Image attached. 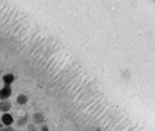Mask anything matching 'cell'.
<instances>
[{
	"mask_svg": "<svg viewBox=\"0 0 155 131\" xmlns=\"http://www.w3.org/2000/svg\"><path fill=\"white\" fill-rule=\"evenodd\" d=\"M9 109H11V102L8 101V100L0 101V111H3V113H8Z\"/></svg>",
	"mask_w": 155,
	"mask_h": 131,
	"instance_id": "obj_4",
	"label": "cell"
},
{
	"mask_svg": "<svg viewBox=\"0 0 155 131\" xmlns=\"http://www.w3.org/2000/svg\"><path fill=\"white\" fill-rule=\"evenodd\" d=\"M15 81V75L13 74H5L3 76V83H4V85H11Z\"/></svg>",
	"mask_w": 155,
	"mask_h": 131,
	"instance_id": "obj_3",
	"label": "cell"
},
{
	"mask_svg": "<svg viewBox=\"0 0 155 131\" xmlns=\"http://www.w3.org/2000/svg\"><path fill=\"white\" fill-rule=\"evenodd\" d=\"M2 126H3V123H2V122H0V129H2Z\"/></svg>",
	"mask_w": 155,
	"mask_h": 131,
	"instance_id": "obj_8",
	"label": "cell"
},
{
	"mask_svg": "<svg viewBox=\"0 0 155 131\" xmlns=\"http://www.w3.org/2000/svg\"><path fill=\"white\" fill-rule=\"evenodd\" d=\"M2 123L4 126H12V123H13V117H12V114H9V113H4L2 115Z\"/></svg>",
	"mask_w": 155,
	"mask_h": 131,
	"instance_id": "obj_2",
	"label": "cell"
},
{
	"mask_svg": "<svg viewBox=\"0 0 155 131\" xmlns=\"http://www.w3.org/2000/svg\"><path fill=\"white\" fill-rule=\"evenodd\" d=\"M154 2H155V0H154Z\"/></svg>",
	"mask_w": 155,
	"mask_h": 131,
	"instance_id": "obj_10",
	"label": "cell"
},
{
	"mask_svg": "<svg viewBox=\"0 0 155 131\" xmlns=\"http://www.w3.org/2000/svg\"><path fill=\"white\" fill-rule=\"evenodd\" d=\"M26 102H28V97H26L25 94H18L17 96V104H20V105H25Z\"/></svg>",
	"mask_w": 155,
	"mask_h": 131,
	"instance_id": "obj_5",
	"label": "cell"
},
{
	"mask_svg": "<svg viewBox=\"0 0 155 131\" xmlns=\"http://www.w3.org/2000/svg\"><path fill=\"white\" fill-rule=\"evenodd\" d=\"M41 131H49L48 126H44V127H42V129H41Z\"/></svg>",
	"mask_w": 155,
	"mask_h": 131,
	"instance_id": "obj_7",
	"label": "cell"
},
{
	"mask_svg": "<svg viewBox=\"0 0 155 131\" xmlns=\"http://www.w3.org/2000/svg\"><path fill=\"white\" fill-rule=\"evenodd\" d=\"M0 131H3V130H0Z\"/></svg>",
	"mask_w": 155,
	"mask_h": 131,
	"instance_id": "obj_9",
	"label": "cell"
},
{
	"mask_svg": "<svg viewBox=\"0 0 155 131\" xmlns=\"http://www.w3.org/2000/svg\"><path fill=\"white\" fill-rule=\"evenodd\" d=\"M11 96H12V88H11V85H4L0 89V100L2 101L8 100Z\"/></svg>",
	"mask_w": 155,
	"mask_h": 131,
	"instance_id": "obj_1",
	"label": "cell"
},
{
	"mask_svg": "<svg viewBox=\"0 0 155 131\" xmlns=\"http://www.w3.org/2000/svg\"><path fill=\"white\" fill-rule=\"evenodd\" d=\"M3 131H15V130H13V129H12V127H11V126H5V129L3 130Z\"/></svg>",
	"mask_w": 155,
	"mask_h": 131,
	"instance_id": "obj_6",
	"label": "cell"
}]
</instances>
